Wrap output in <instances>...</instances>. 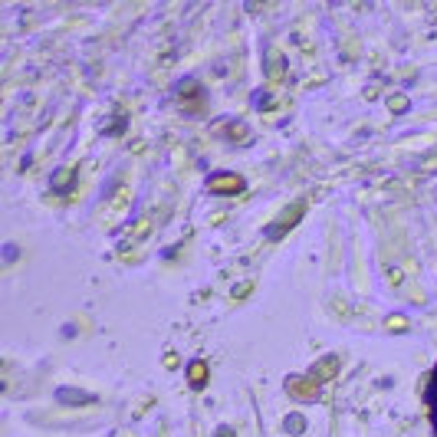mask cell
<instances>
[{
	"instance_id": "obj_1",
	"label": "cell",
	"mask_w": 437,
	"mask_h": 437,
	"mask_svg": "<svg viewBox=\"0 0 437 437\" xmlns=\"http://www.w3.org/2000/svg\"><path fill=\"white\" fill-rule=\"evenodd\" d=\"M427 405H431V421H434V427H437V372H434V378H431V388H427Z\"/></svg>"
}]
</instances>
